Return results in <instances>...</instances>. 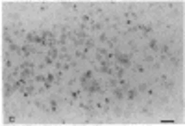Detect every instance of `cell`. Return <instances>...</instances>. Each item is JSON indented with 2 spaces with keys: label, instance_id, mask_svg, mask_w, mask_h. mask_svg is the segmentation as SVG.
I'll use <instances>...</instances> for the list:
<instances>
[{
  "label": "cell",
  "instance_id": "cell-1",
  "mask_svg": "<svg viewBox=\"0 0 185 126\" xmlns=\"http://www.w3.org/2000/svg\"><path fill=\"white\" fill-rule=\"evenodd\" d=\"M117 61H118V65L120 67H128L131 63V60H130V56H126V54H117Z\"/></svg>",
  "mask_w": 185,
  "mask_h": 126
},
{
  "label": "cell",
  "instance_id": "cell-2",
  "mask_svg": "<svg viewBox=\"0 0 185 126\" xmlns=\"http://www.w3.org/2000/svg\"><path fill=\"white\" fill-rule=\"evenodd\" d=\"M85 89H87L89 93H100V85H98L96 80H89V84L85 85Z\"/></svg>",
  "mask_w": 185,
  "mask_h": 126
},
{
  "label": "cell",
  "instance_id": "cell-3",
  "mask_svg": "<svg viewBox=\"0 0 185 126\" xmlns=\"http://www.w3.org/2000/svg\"><path fill=\"white\" fill-rule=\"evenodd\" d=\"M20 93H22L24 98H30L32 94H35V87H33V85H24V87L20 89Z\"/></svg>",
  "mask_w": 185,
  "mask_h": 126
},
{
  "label": "cell",
  "instance_id": "cell-4",
  "mask_svg": "<svg viewBox=\"0 0 185 126\" xmlns=\"http://www.w3.org/2000/svg\"><path fill=\"white\" fill-rule=\"evenodd\" d=\"M26 41H28V43H39V45H41L43 37H41L39 34H35V32H32V34H28V35H26Z\"/></svg>",
  "mask_w": 185,
  "mask_h": 126
},
{
  "label": "cell",
  "instance_id": "cell-5",
  "mask_svg": "<svg viewBox=\"0 0 185 126\" xmlns=\"http://www.w3.org/2000/svg\"><path fill=\"white\" fill-rule=\"evenodd\" d=\"M46 110H50L52 113H56V111H58V100H56V98H50L48 104H46Z\"/></svg>",
  "mask_w": 185,
  "mask_h": 126
},
{
  "label": "cell",
  "instance_id": "cell-6",
  "mask_svg": "<svg viewBox=\"0 0 185 126\" xmlns=\"http://www.w3.org/2000/svg\"><path fill=\"white\" fill-rule=\"evenodd\" d=\"M91 76H92V71H87V73H83V74H82V78H80V82H82L83 85H85L87 82H89V80H92V78H91Z\"/></svg>",
  "mask_w": 185,
  "mask_h": 126
},
{
  "label": "cell",
  "instance_id": "cell-7",
  "mask_svg": "<svg viewBox=\"0 0 185 126\" xmlns=\"http://www.w3.org/2000/svg\"><path fill=\"white\" fill-rule=\"evenodd\" d=\"M113 93H115V98H117V100H120V98H124V97H126V91H124L122 87H117Z\"/></svg>",
  "mask_w": 185,
  "mask_h": 126
},
{
  "label": "cell",
  "instance_id": "cell-8",
  "mask_svg": "<svg viewBox=\"0 0 185 126\" xmlns=\"http://www.w3.org/2000/svg\"><path fill=\"white\" fill-rule=\"evenodd\" d=\"M13 89H15V87H13V85H10V82H6V85H4V97H10Z\"/></svg>",
  "mask_w": 185,
  "mask_h": 126
},
{
  "label": "cell",
  "instance_id": "cell-9",
  "mask_svg": "<svg viewBox=\"0 0 185 126\" xmlns=\"http://www.w3.org/2000/svg\"><path fill=\"white\" fill-rule=\"evenodd\" d=\"M161 52H163V60H165V58H169L170 56V47H169V45H165V47H161Z\"/></svg>",
  "mask_w": 185,
  "mask_h": 126
},
{
  "label": "cell",
  "instance_id": "cell-10",
  "mask_svg": "<svg viewBox=\"0 0 185 126\" xmlns=\"http://www.w3.org/2000/svg\"><path fill=\"white\" fill-rule=\"evenodd\" d=\"M46 56L52 58V60H56V58H58V48H54V47L48 48V54H46Z\"/></svg>",
  "mask_w": 185,
  "mask_h": 126
},
{
  "label": "cell",
  "instance_id": "cell-11",
  "mask_svg": "<svg viewBox=\"0 0 185 126\" xmlns=\"http://www.w3.org/2000/svg\"><path fill=\"white\" fill-rule=\"evenodd\" d=\"M128 94H126V97L128 98H130V100H135V97H137V89H128V91H126Z\"/></svg>",
  "mask_w": 185,
  "mask_h": 126
},
{
  "label": "cell",
  "instance_id": "cell-12",
  "mask_svg": "<svg viewBox=\"0 0 185 126\" xmlns=\"http://www.w3.org/2000/svg\"><path fill=\"white\" fill-rule=\"evenodd\" d=\"M80 94H82L80 89H74V91H70V98H72V100H78V98H80Z\"/></svg>",
  "mask_w": 185,
  "mask_h": 126
},
{
  "label": "cell",
  "instance_id": "cell-13",
  "mask_svg": "<svg viewBox=\"0 0 185 126\" xmlns=\"http://www.w3.org/2000/svg\"><path fill=\"white\" fill-rule=\"evenodd\" d=\"M148 47H150V50H159V43H157L156 39H152V41L148 43Z\"/></svg>",
  "mask_w": 185,
  "mask_h": 126
},
{
  "label": "cell",
  "instance_id": "cell-14",
  "mask_svg": "<svg viewBox=\"0 0 185 126\" xmlns=\"http://www.w3.org/2000/svg\"><path fill=\"white\" fill-rule=\"evenodd\" d=\"M135 71H137V73H144V65L143 63H137V65H135Z\"/></svg>",
  "mask_w": 185,
  "mask_h": 126
},
{
  "label": "cell",
  "instance_id": "cell-15",
  "mask_svg": "<svg viewBox=\"0 0 185 126\" xmlns=\"http://www.w3.org/2000/svg\"><path fill=\"white\" fill-rule=\"evenodd\" d=\"M170 63H172V65H180V60L178 58H170Z\"/></svg>",
  "mask_w": 185,
  "mask_h": 126
},
{
  "label": "cell",
  "instance_id": "cell-16",
  "mask_svg": "<svg viewBox=\"0 0 185 126\" xmlns=\"http://www.w3.org/2000/svg\"><path fill=\"white\" fill-rule=\"evenodd\" d=\"M139 91H141V93L146 91V84H141V85H139Z\"/></svg>",
  "mask_w": 185,
  "mask_h": 126
}]
</instances>
